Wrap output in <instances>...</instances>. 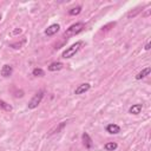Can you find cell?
I'll use <instances>...</instances> for the list:
<instances>
[{"label":"cell","instance_id":"cell-7","mask_svg":"<svg viewBox=\"0 0 151 151\" xmlns=\"http://www.w3.org/2000/svg\"><path fill=\"white\" fill-rule=\"evenodd\" d=\"M106 131H107L109 133H111V134H117V133L120 132V127H119V125L112 123V124H109V125L106 126Z\"/></svg>","mask_w":151,"mask_h":151},{"label":"cell","instance_id":"cell-17","mask_svg":"<svg viewBox=\"0 0 151 151\" xmlns=\"http://www.w3.org/2000/svg\"><path fill=\"white\" fill-rule=\"evenodd\" d=\"M144 48H145L146 51H149V50H150V42H147V44L145 45V47H144Z\"/></svg>","mask_w":151,"mask_h":151},{"label":"cell","instance_id":"cell-19","mask_svg":"<svg viewBox=\"0 0 151 151\" xmlns=\"http://www.w3.org/2000/svg\"><path fill=\"white\" fill-rule=\"evenodd\" d=\"M0 20H1V14H0Z\"/></svg>","mask_w":151,"mask_h":151},{"label":"cell","instance_id":"cell-15","mask_svg":"<svg viewBox=\"0 0 151 151\" xmlns=\"http://www.w3.org/2000/svg\"><path fill=\"white\" fill-rule=\"evenodd\" d=\"M32 74L35 76V77H44V76H45V72H44V70L37 67V68H34V70L32 71Z\"/></svg>","mask_w":151,"mask_h":151},{"label":"cell","instance_id":"cell-2","mask_svg":"<svg viewBox=\"0 0 151 151\" xmlns=\"http://www.w3.org/2000/svg\"><path fill=\"white\" fill-rule=\"evenodd\" d=\"M84 45V42L83 41H77L76 44H73V45H71L70 47H67L64 52H63V54H61V57L64 58V59H68V58H71V57H73L80 48H81V46Z\"/></svg>","mask_w":151,"mask_h":151},{"label":"cell","instance_id":"cell-16","mask_svg":"<svg viewBox=\"0 0 151 151\" xmlns=\"http://www.w3.org/2000/svg\"><path fill=\"white\" fill-rule=\"evenodd\" d=\"M25 42H26V40L24 39L21 42H13V44H11V47H13V48H17V50H18V48H21V46H22Z\"/></svg>","mask_w":151,"mask_h":151},{"label":"cell","instance_id":"cell-6","mask_svg":"<svg viewBox=\"0 0 151 151\" xmlns=\"http://www.w3.org/2000/svg\"><path fill=\"white\" fill-rule=\"evenodd\" d=\"M12 72H13V68H12V66L11 65H4L2 67H1V71H0V74L2 76V77H5V78H7V77H9V76H12Z\"/></svg>","mask_w":151,"mask_h":151},{"label":"cell","instance_id":"cell-5","mask_svg":"<svg viewBox=\"0 0 151 151\" xmlns=\"http://www.w3.org/2000/svg\"><path fill=\"white\" fill-rule=\"evenodd\" d=\"M91 85L88 83H85V84H80L76 90H74V94H83L85 92H87L90 90Z\"/></svg>","mask_w":151,"mask_h":151},{"label":"cell","instance_id":"cell-3","mask_svg":"<svg viewBox=\"0 0 151 151\" xmlns=\"http://www.w3.org/2000/svg\"><path fill=\"white\" fill-rule=\"evenodd\" d=\"M42 97H44V91H39V92H37L34 96H33V98L28 101V109L29 110H34L35 107H38V105L41 103V100H42Z\"/></svg>","mask_w":151,"mask_h":151},{"label":"cell","instance_id":"cell-8","mask_svg":"<svg viewBox=\"0 0 151 151\" xmlns=\"http://www.w3.org/2000/svg\"><path fill=\"white\" fill-rule=\"evenodd\" d=\"M81 138H83V143H84L85 147H87V149H91V147L93 146L92 139H91V137L88 136V133L84 132V133H83V136H81Z\"/></svg>","mask_w":151,"mask_h":151},{"label":"cell","instance_id":"cell-10","mask_svg":"<svg viewBox=\"0 0 151 151\" xmlns=\"http://www.w3.org/2000/svg\"><path fill=\"white\" fill-rule=\"evenodd\" d=\"M150 72H151V68L147 66V67L143 68V70H142L139 73H137V76H136V79H137V80H140V79L145 78L146 76H149V74H150Z\"/></svg>","mask_w":151,"mask_h":151},{"label":"cell","instance_id":"cell-13","mask_svg":"<svg viewBox=\"0 0 151 151\" xmlns=\"http://www.w3.org/2000/svg\"><path fill=\"white\" fill-rule=\"evenodd\" d=\"M0 109L1 110H4V111H12V105H9L8 103H6L5 100H2V99H0Z\"/></svg>","mask_w":151,"mask_h":151},{"label":"cell","instance_id":"cell-11","mask_svg":"<svg viewBox=\"0 0 151 151\" xmlns=\"http://www.w3.org/2000/svg\"><path fill=\"white\" fill-rule=\"evenodd\" d=\"M142 109H143V105L142 104H134V105H132L129 109V113H131V114H138V113H140Z\"/></svg>","mask_w":151,"mask_h":151},{"label":"cell","instance_id":"cell-12","mask_svg":"<svg viewBox=\"0 0 151 151\" xmlns=\"http://www.w3.org/2000/svg\"><path fill=\"white\" fill-rule=\"evenodd\" d=\"M104 147H105L106 151H114V150L118 147V145H117V143H114V142H109V143H106V144L104 145Z\"/></svg>","mask_w":151,"mask_h":151},{"label":"cell","instance_id":"cell-14","mask_svg":"<svg viewBox=\"0 0 151 151\" xmlns=\"http://www.w3.org/2000/svg\"><path fill=\"white\" fill-rule=\"evenodd\" d=\"M80 12H81V6H76L68 11V14L70 15H78Z\"/></svg>","mask_w":151,"mask_h":151},{"label":"cell","instance_id":"cell-1","mask_svg":"<svg viewBox=\"0 0 151 151\" xmlns=\"http://www.w3.org/2000/svg\"><path fill=\"white\" fill-rule=\"evenodd\" d=\"M84 27H85L84 22H76V24L71 25L68 28H66V31L64 32L63 37H64V38H70V37H73V35H76V34L80 33V32L84 29Z\"/></svg>","mask_w":151,"mask_h":151},{"label":"cell","instance_id":"cell-4","mask_svg":"<svg viewBox=\"0 0 151 151\" xmlns=\"http://www.w3.org/2000/svg\"><path fill=\"white\" fill-rule=\"evenodd\" d=\"M59 29H60L59 24H52V25H50V26L45 29V34H46L47 37H52V35H54L57 32H59Z\"/></svg>","mask_w":151,"mask_h":151},{"label":"cell","instance_id":"cell-9","mask_svg":"<svg viewBox=\"0 0 151 151\" xmlns=\"http://www.w3.org/2000/svg\"><path fill=\"white\" fill-rule=\"evenodd\" d=\"M63 63H60V61H54V63H52V64H50L48 65V71H51V72H55V71H60L61 68H63Z\"/></svg>","mask_w":151,"mask_h":151},{"label":"cell","instance_id":"cell-18","mask_svg":"<svg viewBox=\"0 0 151 151\" xmlns=\"http://www.w3.org/2000/svg\"><path fill=\"white\" fill-rule=\"evenodd\" d=\"M21 32V29H15L14 32H13V34H18V33H20Z\"/></svg>","mask_w":151,"mask_h":151}]
</instances>
